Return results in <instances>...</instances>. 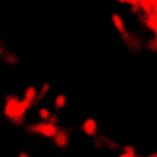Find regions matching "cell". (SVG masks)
I'll use <instances>...</instances> for the list:
<instances>
[{"label":"cell","instance_id":"ac0fdd59","mask_svg":"<svg viewBox=\"0 0 157 157\" xmlns=\"http://www.w3.org/2000/svg\"><path fill=\"white\" fill-rule=\"evenodd\" d=\"M136 157H144V156H136Z\"/></svg>","mask_w":157,"mask_h":157},{"label":"cell","instance_id":"9c48e42d","mask_svg":"<svg viewBox=\"0 0 157 157\" xmlns=\"http://www.w3.org/2000/svg\"><path fill=\"white\" fill-rule=\"evenodd\" d=\"M38 115H39V118H40L43 121H48V120L50 119V117H52V112H50L48 108L42 107V108H39V110H38Z\"/></svg>","mask_w":157,"mask_h":157},{"label":"cell","instance_id":"d6986e66","mask_svg":"<svg viewBox=\"0 0 157 157\" xmlns=\"http://www.w3.org/2000/svg\"><path fill=\"white\" fill-rule=\"evenodd\" d=\"M0 53H1V49H0Z\"/></svg>","mask_w":157,"mask_h":157},{"label":"cell","instance_id":"8fae6325","mask_svg":"<svg viewBox=\"0 0 157 157\" xmlns=\"http://www.w3.org/2000/svg\"><path fill=\"white\" fill-rule=\"evenodd\" d=\"M123 151H124V152L136 153V148H135L134 146H131V145H126V146H124V147H123Z\"/></svg>","mask_w":157,"mask_h":157},{"label":"cell","instance_id":"2e32d148","mask_svg":"<svg viewBox=\"0 0 157 157\" xmlns=\"http://www.w3.org/2000/svg\"><path fill=\"white\" fill-rule=\"evenodd\" d=\"M146 157H157V151L153 152V153H151V155H148V156H146Z\"/></svg>","mask_w":157,"mask_h":157},{"label":"cell","instance_id":"3957f363","mask_svg":"<svg viewBox=\"0 0 157 157\" xmlns=\"http://www.w3.org/2000/svg\"><path fill=\"white\" fill-rule=\"evenodd\" d=\"M53 142L59 148H66L70 144V134L64 129H59L55 136L53 137Z\"/></svg>","mask_w":157,"mask_h":157},{"label":"cell","instance_id":"7a4b0ae2","mask_svg":"<svg viewBox=\"0 0 157 157\" xmlns=\"http://www.w3.org/2000/svg\"><path fill=\"white\" fill-rule=\"evenodd\" d=\"M58 130H59L58 125L50 121H39V123L28 125V131H31L32 134L40 135V136L49 137V139H53L55 134L58 132Z\"/></svg>","mask_w":157,"mask_h":157},{"label":"cell","instance_id":"6da1fadb","mask_svg":"<svg viewBox=\"0 0 157 157\" xmlns=\"http://www.w3.org/2000/svg\"><path fill=\"white\" fill-rule=\"evenodd\" d=\"M33 104L27 102L26 99H18L16 96L10 94L5 98V105H4V114L5 117L15 123V124H20L23 121L26 113L28 112V109L32 107Z\"/></svg>","mask_w":157,"mask_h":157},{"label":"cell","instance_id":"9a60e30c","mask_svg":"<svg viewBox=\"0 0 157 157\" xmlns=\"http://www.w3.org/2000/svg\"><path fill=\"white\" fill-rule=\"evenodd\" d=\"M18 157H29V155L26 153V152H20L18 153Z\"/></svg>","mask_w":157,"mask_h":157},{"label":"cell","instance_id":"e0dca14e","mask_svg":"<svg viewBox=\"0 0 157 157\" xmlns=\"http://www.w3.org/2000/svg\"><path fill=\"white\" fill-rule=\"evenodd\" d=\"M153 40L157 43V32H156V33H153Z\"/></svg>","mask_w":157,"mask_h":157},{"label":"cell","instance_id":"8992f818","mask_svg":"<svg viewBox=\"0 0 157 157\" xmlns=\"http://www.w3.org/2000/svg\"><path fill=\"white\" fill-rule=\"evenodd\" d=\"M23 99H26L27 102L34 104L38 101V90L36 86H28L25 90V94H23Z\"/></svg>","mask_w":157,"mask_h":157},{"label":"cell","instance_id":"52a82bcc","mask_svg":"<svg viewBox=\"0 0 157 157\" xmlns=\"http://www.w3.org/2000/svg\"><path fill=\"white\" fill-rule=\"evenodd\" d=\"M112 21H113V25H114V27L117 28V31H118L120 34H124V33H126V31H125V25H124V21H123V18H121L119 15H117V13H113V15H112Z\"/></svg>","mask_w":157,"mask_h":157},{"label":"cell","instance_id":"7c38bea8","mask_svg":"<svg viewBox=\"0 0 157 157\" xmlns=\"http://www.w3.org/2000/svg\"><path fill=\"white\" fill-rule=\"evenodd\" d=\"M118 1L124 2V4H130V5L132 6V5H139L141 0H118Z\"/></svg>","mask_w":157,"mask_h":157},{"label":"cell","instance_id":"30bf717a","mask_svg":"<svg viewBox=\"0 0 157 157\" xmlns=\"http://www.w3.org/2000/svg\"><path fill=\"white\" fill-rule=\"evenodd\" d=\"M49 88H50V86H49V83H48V82H45V83H43V85H42V87L39 88V92H38V101H39V99H42V98L48 93Z\"/></svg>","mask_w":157,"mask_h":157},{"label":"cell","instance_id":"ffe728a7","mask_svg":"<svg viewBox=\"0 0 157 157\" xmlns=\"http://www.w3.org/2000/svg\"><path fill=\"white\" fill-rule=\"evenodd\" d=\"M156 15H157V13H156Z\"/></svg>","mask_w":157,"mask_h":157},{"label":"cell","instance_id":"277c9868","mask_svg":"<svg viewBox=\"0 0 157 157\" xmlns=\"http://www.w3.org/2000/svg\"><path fill=\"white\" fill-rule=\"evenodd\" d=\"M81 130L85 135L87 136H96L97 134V130H98V125H97V121L93 119V118H87L83 120L82 125H81Z\"/></svg>","mask_w":157,"mask_h":157},{"label":"cell","instance_id":"5bb4252c","mask_svg":"<svg viewBox=\"0 0 157 157\" xmlns=\"http://www.w3.org/2000/svg\"><path fill=\"white\" fill-rule=\"evenodd\" d=\"M118 157H136V153H131V152H121Z\"/></svg>","mask_w":157,"mask_h":157},{"label":"cell","instance_id":"ba28073f","mask_svg":"<svg viewBox=\"0 0 157 157\" xmlns=\"http://www.w3.org/2000/svg\"><path fill=\"white\" fill-rule=\"evenodd\" d=\"M66 103H67V97H66V94L60 93V94H58V96L54 98V108H55L56 110L63 109V108L66 105Z\"/></svg>","mask_w":157,"mask_h":157},{"label":"cell","instance_id":"4fadbf2b","mask_svg":"<svg viewBox=\"0 0 157 157\" xmlns=\"http://www.w3.org/2000/svg\"><path fill=\"white\" fill-rule=\"evenodd\" d=\"M148 48H150L151 50H153V52H157V43L152 39V40L148 43Z\"/></svg>","mask_w":157,"mask_h":157},{"label":"cell","instance_id":"5b68a950","mask_svg":"<svg viewBox=\"0 0 157 157\" xmlns=\"http://www.w3.org/2000/svg\"><path fill=\"white\" fill-rule=\"evenodd\" d=\"M144 23L151 32H153V33L157 32V15L155 12L145 15L144 16Z\"/></svg>","mask_w":157,"mask_h":157}]
</instances>
